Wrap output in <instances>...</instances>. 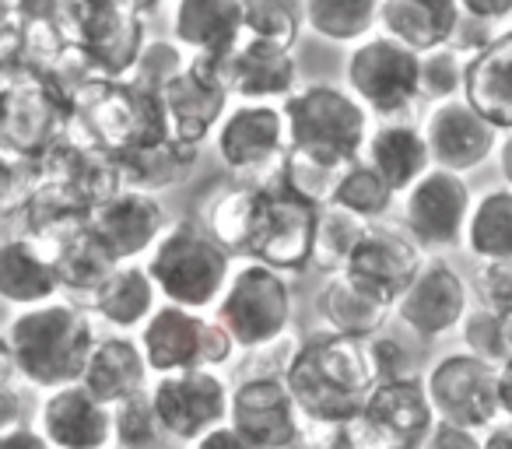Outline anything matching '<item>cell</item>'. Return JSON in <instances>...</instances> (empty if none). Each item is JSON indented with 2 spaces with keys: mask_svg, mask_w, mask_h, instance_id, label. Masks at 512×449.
<instances>
[{
  "mask_svg": "<svg viewBox=\"0 0 512 449\" xmlns=\"http://www.w3.org/2000/svg\"><path fill=\"white\" fill-rule=\"evenodd\" d=\"M81 386H85L95 400H102L106 407H120V404H127V400L148 393L151 369H148V358H144L141 344H137V337L102 334L92 351V362H88Z\"/></svg>",
  "mask_w": 512,
  "mask_h": 449,
  "instance_id": "29",
  "label": "cell"
},
{
  "mask_svg": "<svg viewBox=\"0 0 512 449\" xmlns=\"http://www.w3.org/2000/svg\"><path fill=\"white\" fill-rule=\"evenodd\" d=\"M99 337L92 309L74 299L22 309L4 327V372L43 393L78 386Z\"/></svg>",
  "mask_w": 512,
  "mask_h": 449,
  "instance_id": "1",
  "label": "cell"
},
{
  "mask_svg": "<svg viewBox=\"0 0 512 449\" xmlns=\"http://www.w3.org/2000/svg\"><path fill=\"white\" fill-rule=\"evenodd\" d=\"M71 102L53 81L0 71V155L43 158L71 130Z\"/></svg>",
  "mask_w": 512,
  "mask_h": 449,
  "instance_id": "7",
  "label": "cell"
},
{
  "mask_svg": "<svg viewBox=\"0 0 512 449\" xmlns=\"http://www.w3.org/2000/svg\"><path fill=\"white\" fill-rule=\"evenodd\" d=\"M421 130H425L435 169L453 172V176L463 179L481 169L488 158H495L498 144H502V134L467 99L432 106L425 123H421Z\"/></svg>",
  "mask_w": 512,
  "mask_h": 449,
  "instance_id": "19",
  "label": "cell"
},
{
  "mask_svg": "<svg viewBox=\"0 0 512 449\" xmlns=\"http://www.w3.org/2000/svg\"><path fill=\"white\" fill-rule=\"evenodd\" d=\"M316 229H320V207L292 193L281 179H271L264 183L253 246L246 260L274 267L288 278L313 271Z\"/></svg>",
  "mask_w": 512,
  "mask_h": 449,
  "instance_id": "12",
  "label": "cell"
},
{
  "mask_svg": "<svg viewBox=\"0 0 512 449\" xmlns=\"http://www.w3.org/2000/svg\"><path fill=\"white\" fill-rule=\"evenodd\" d=\"M302 29H306V4H292V0H249L246 4V39L295 50Z\"/></svg>",
  "mask_w": 512,
  "mask_h": 449,
  "instance_id": "40",
  "label": "cell"
},
{
  "mask_svg": "<svg viewBox=\"0 0 512 449\" xmlns=\"http://www.w3.org/2000/svg\"><path fill=\"white\" fill-rule=\"evenodd\" d=\"M369 351H372V365H376L379 383H390V379L414 376V372H411V355H407V348L397 341V337H386V334L372 337Z\"/></svg>",
  "mask_w": 512,
  "mask_h": 449,
  "instance_id": "49",
  "label": "cell"
},
{
  "mask_svg": "<svg viewBox=\"0 0 512 449\" xmlns=\"http://www.w3.org/2000/svg\"><path fill=\"white\" fill-rule=\"evenodd\" d=\"M151 404L172 442L193 446L204 435L228 425L232 414V383L221 372H179L151 383Z\"/></svg>",
  "mask_w": 512,
  "mask_h": 449,
  "instance_id": "15",
  "label": "cell"
},
{
  "mask_svg": "<svg viewBox=\"0 0 512 449\" xmlns=\"http://www.w3.org/2000/svg\"><path fill=\"white\" fill-rule=\"evenodd\" d=\"M365 221H358L355 214L341 211V207L327 204L320 207V229H316V250H313V271L323 278L344 274L355 257L358 243L365 236Z\"/></svg>",
  "mask_w": 512,
  "mask_h": 449,
  "instance_id": "38",
  "label": "cell"
},
{
  "mask_svg": "<svg viewBox=\"0 0 512 449\" xmlns=\"http://www.w3.org/2000/svg\"><path fill=\"white\" fill-rule=\"evenodd\" d=\"M498 407H502V421H512V358L498 365Z\"/></svg>",
  "mask_w": 512,
  "mask_h": 449,
  "instance_id": "55",
  "label": "cell"
},
{
  "mask_svg": "<svg viewBox=\"0 0 512 449\" xmlns=\"http://www.w3.org/2000/svg\"><path fill=\"white\" fill-rule=\"evenodd\" d=\"M39 243L57 260L64 299H74V302H81V306H92V299L102 292V285H106L116 274V267H120V260L109 253V246L95 236L92 218L78 221V225H67V229L53 232V236L39 239Z\"/></svg>",
  "mask_w": 512,
  "mask_h": 449,
  "instance_id": "25",
  "label": "cell"
},
{
  "mask_svg": "<svg viewBox=\"0 0 512 449\" xmlns=\"http://www.w3.org/2000/svg\"><path fill=\"white\" fill-rule=\"evenodd\" d=\"M460 22V0H379V32L418 57L449 50Z\"/></svg>",
  "mask_w": 512,
  "mask_h": 449,
  "instance_id": "28",
  "label": "cell"
},
{
  "mask_svg": "<svg viewBox=\"0 0 512 449\" xmlns=\"http://www.w3.org/2000/svg\"><path fill=\"white\" fill-rule=\"evenodd\" d=\"M463 250L481 264H509L512 260V190L491 186L474 200Z\"/></svg>",
  "mask_w": 512,
  "mask_h": 449,
  "instance_id": "36",
  "label": "cell"
},
{
  "mask_svg": "<svg viewBox=\"0 0 512 449\" xmlns=\"http://www.w3.org/2000/svg\"><path fill=\"white\" fill-rule=\"evenodd\" d=\"M495 165H498V176H502L505 190H512V134H502V144H498Z\"/></svg>",
  "mask_w": 512,
  "mask_h": 449,
  "instance_id": "56",
  "label": "cell"
},
{
  "mask_svg": "<svg viewBox=\"0 0 512 449\" xmlns=\"http://www.w3.org/2000/svg\"><path fill=\"white\" fill-rule=\"evenodd\" d=\"M463 99L498 134H512V29H505L481 57L470 60Z\"/></svg>",
  "mask_w": 512,
  "mask_h": 449,
  "instance_id": "34",
  "label": "cell"
},
{
  "mask_svg": "<svg viewBox=\"0 0 512 449\" xmlns=\"http://www.w3.org/2000/svg\"><path fill=\"white\" fill-rule=\"evenodd\" d=\"M463 15L477 18V22L491 25V29L505 32L512 25V0H460Z\"/></svg>",
  "mask_w": 512,
  "mask_h": 449,
  "instance_id": "52",
  "label": "cell"
},
{
  "mask_svg": "<svg viewBox=\"0 0 512 449\" xmlns=\"http://www.w3.org/2000/svg\"><path fill=\"white\" fill-rule=\"evenodd\" d=\"M344 169L341 165H330V162H320L313 155H302V151H292L288 162L281 165L278 179L288 186L292 193H299L302 200L316 207H327L337 193V183H341Z\"/></svg>",
  "mask_w": 512,
  "mask_h": 449,
  "instance_id": "42",
  "label": "cell"
},
{
  "mask_svg": "<svg viewBox=\"0 0 512 449\" xmlns=\"http://www.w3.org/2000/svg\"><path fill=\"white\" fill-rule=\"evenodd\" d=\"M158 306H162V295H158L148 264H120L88 309L113 334H130V330L141 334V327L158 313Z\"/></svg>",
  "mask_w": 512,
  "mask_h": 449,
  "instance_id": "33",
  "label": "cell"
},
{
  "mask_svg": "<svg viewBox=\"0 0 512 449\" xmlns=\"http://www.w3.org/2000/svg\"><path fill=\"white\" fill-rule=\"evenodd\" d=\"M36 428L57 449H109L116 442L113 407L95 400L85 386H64L39 400Z\"/></svg>",
  "mask_w": 512,
  "mask_h": 449,
  "instance_id": "23",
  "label": "cell"
},
{
  "mask_svg": "<svg viewBox=\"0 0 512 449\" xmlns=\"http://www.w3.org/2000/svg\"><path fill=\"white\" fill-rule=\"evenodd\" d=\"M295 449H355L351 425H327V421H306Z\"/></svg>",
  "mask_w": 512,
  "mask_h": 449,
  "instance_id": "50",
  "label": "cell"
},
{
  "mask_svg": "<svg viewBox=\"0 0 512 449\" xmlns=\"http://www.w3.org/2000/svg\"><path fill=\"white\" fill-rule=\"evenodd\" d=\"M281 109L288 116L292 151L341 165V169L362 162L365 144L376 130L369 109L344 85H330V81H309Z\"/></svg>",
  "mask_w": 512,
  "mask_h": 449,
  "instance_id": "5",
  "label": "cell"
},
{
  "mask_svg": "<svg viewBox=\"0 0 512 449\" xmlns=\"http://www.w3.org/2000/svg\"><path fill=\"white\" fill-rule=\"evenodd\" d=\"M162 11L158 4L137 0H74L60 4V22L74 46L88 53L102 78L130 81L148 50V18Z\"/></svg>",
  "mask_w": 512,
  "mask_h": 449,
  "instance_id": "6",
  "label": "cell"
},
{
  "mask_svg": "<svg viewBox=\"0 0 512 449\" xmlns=\"http://www.w3.org/2000/svg\"><path fill=\"white\" fill-rule=\"evenodd\" d=\"M162 99L165 113H169L172 141L193 151H200L207 141L214 144V134L225 123L228 109L235 106L225 85V67L207 64V60H190V71L172 81Z\"/></svg>",
  "mask_w": 512,
  "mask_h": 449,
  "instance_id": "16",
  "label": "cell"
},
{
  "mask_svg": "<svg viewBox=\"0 0 512 449\" xmlns=\"http://www.w3.org/2000/svg\"><path fill=\"white\" fill-rule=\"evenodd\" d=\"M214 155L246 183H271L292 155L288 116L281 106L235 102L214 134Z\"/></svg>",
  "mask_w": 512,
  "mask_h": 449,
  "instance_id": "10",
  "label": "cell"
},
{
  "mask_svg": "<svg viewBox=\"0 0 512 449\" xmlns=\"http://www.w3.org/2000/svg\"><path fill=\"white\" fill-rule=\"evenodd\" d=\"M393 200H397L393 186L362 158V162H355V165L344 169V176H341V183H337V193H334L330 204L341 207V211H348V214H355V218L365 221V225H379V221L390 214Z\"/></svg>",
  "mask_w": 512,
  "mask_h": 449,
  "instance_id": "39",
  "label": "cell"
},
{
  "mask_svg": "<svg viewBox=\"0 0 512 449\" xmlns=\"http://www.w3.org/2000/svg\"><path fill=\"white\" fill-rule=\"evenodd\" d=\"M505 348H509V358H512V316H505Z\"/></svg>",
  "mask_w": 512,
  "mask_h": 449,
  "instance_id": "58",
  "label": "cell"
},
{
  "mask_svg": "<svg viewBox=\"0 0 512 449\" xmlns=\"http://www.w3.org/2000/svg\"><path fill=\"white\" fill-rule=\"evenodd\" d=\"M432 411L446 425H460L470 432H491L502 421L498 407V369L463 348L446 351L425 372Z\"/></svg>",
  "mask_w": 512,
  "mask_h": 449,
  "instance_id": "13",
  "label": "cell"
},
{
  "mask_svg": "<svg viewBox=\"0 0 512 449\" xmlns=\"http://www.w3.org/2000/svg\"><path fill=\"white\" fill-rule=\"evenodd\" d=\"M313 306H316L320 330L355 337V341H372V337H379L393 316L390 302H383L365 285H358L351 274H334V278L323 281Z\"/></svg>",
  "mask_w": 512,
  "mask_h": 449,
  "instance_id": "30",
  "label": "cell"
},
{
  "mask_svg": "<svg viewBox=\"0 0 512 449\" xmlns=\"http://www.w3.org/2000/svg\"><path fill=\"white\" fill-rule=\"evenodd\" d=\"M285 383L306 421L351 425L376 393L379 376L372 365L369 341L316 330L302 337V348Z\"/></svg>",
  "mask_w": 512,
  "mask_h": 449,
  "instance_id": "2",
  "label": "cell"
},
{
  "mask_svg": "<svg viewBox=\"0 0 512 449\" xmlns=\"http://www.w3.org/2000/svg\"><path fill=\"white\" fill-rule=\"evenodd\" d=\"M162 302L211 316L235 278V257L225 253L200 221H172L169 236L148 257Z\"/></svg>",
  "mask_w": 512,
  "mask_h": 449,
  "instance_id": "4",
  "label": "cell"
},
{
  "mask_svg": "<svg viewBox=\"0 0 512 449\" xmlns=\"http://www.w3.org/2000/svg\"><path fill=\"white\" fill-rule=\"evenodd\" d=\"M197 158H200V151L183 148V144H176V141L127 151V155H120L123 186L137 193H148V197H162V193L176 190V186H183L186 179H190Z\"/></svg>",
  "mask_w": 512,
  "mask_h": 449,
  "instance_id": "35",
  "label": "cell"
},
{
  "mask_svg": "<svg viewBox=\"0 0 512 449\" xmlns=\"http://www.w3.org/2000/svg\"><path fill=\"white\" fill-rule=\"evenodd\" d=\"M460 348L467 355L481 358L488 365H505L509 362V348H505V316L491 313L484 306H474L467 313L460 327Z\"/></svg>",
  "mask_w": 512,
  "mask_h": 449,
  "instance_id": "46",
  "label": "cell"
},
{
  "mask_svg": "<svg viewBox=\"0 0 512 449\" xmlns=\"http://www.w3.org/2000/svg\"><path fill=\"white\" fill-rule=\"evenodd\" d=\"M225 85L235 102L285 106L299 92V60L292 50L242 39L239 50L225 64Z\"/></svg>",
  "mask_w": 512,
  "mask_h": 449,
  "instance_id": "24",
  "label": "cell"
},
{
  "mask_svg": "<svg viewBox=\"0 0 512 449\" xmlns=\"http://www.w3.org/2000/svg\"><path fill=\"white\" fill-rule=\"evenodd\" d=\"M113 432H116V449H165L169 435H165L162 421L151 404V393L127 400V404L113 407Z\"/></svg>",
  "mask_w": 512,
  "mask_h": 449,
  "instance_id": "41",
  "label": "cell"
},
{
  "mask_svg": "<svg viewBox=\"0 0 512 449\" xmlns=\"http://www.w3.org/2000/svg\"><path fill=\"white\" fill-rule=\"evenodd\" d=\"M0 449H57L36 425L15 428V432H0Z\"/></svg>",
  "mask_w": 512,
  "mask_h": 449,
  "instance_id": "53",
  "label": "cell"
},
{
  "mask_svg": "<svg viewBox=\"0 0 512 449\" xmlns=\"http://www.w3.org/2000/svg\"><path fill=\"white\" fill-rule=\"evenodd\" d=\"M228 425L256 449H295L306 418L285 379H239L232 383Z\"/></svg>",
  "mask_w": 512,
  "mask_h": 449,
  "instance_id": "18",
  "label": "cell"
},
{
  "mask_svg": "<svg viewBox=\"0 0 512 449\" xmlns=\"http://www.w3.org/2000/svg\"><path fill=\"white\" fill-rule=\"evenodd\" d=\"M190 449H256L253 442H246L239 432H235L232 425H221L218 432H211V435H204L200 442H193Z\"/></svg>",
  "mask_w": 512,
  "mask_h": 449,
  "instance_id": "54",
  "label": "cell"
},
{
  "mask_svg": "<svg viewBox=\"0 0 512 449\" xmlns=\"http://www.w3.org/2000/svg\"><path fill=\"white\" fill-rule=\"evenodd\" d=\"M0 299L15 313L64 299L57 260L39 239L25 236V232L4 239L0 246Z\"/></svg>",
  "mask_w": 512,
  "mask_h": 449,
  "instance_id": "27",
  "label": "cell"
},
{
  "mask_svg": "<svg viewBox=\"0 0 512 449\" xmlns=\"http://www.w3.org/2000/svg\"><path fill=\"white\" fill-rule=\"evenodd\" d=\"M439 425L428 400L425 376H404L379 383L365 411L351 421L355 449H421Z\"/></svg>",
  "mask_w": 512,
  "mask_h": 449,
  "instance_id": "14",
  "label": "cell"
},
{
  "mask_svg": "<svg viewBox=\"0 0 512 449\" xmlns=\"http://www.w3.org/2000/svg\"><path fill=\"white\" fill-rule=\"evenodd\" d=\"M477 306L498 316H512V260L509 264H481L477 271Z\"/></svg>",
  "mask_w": 512,
  "mask_h": 449,
  "instance_id": "47",
  "label": "cell"
},
{
  "mask_svg": "<svg viewBox=\"0 0 512 449\" xmlns=\"http://www.w3.org/2000/svg\"><path fill=\"white\" fill-rule=\"evenodd\" d=\"M260 197H264V183H246V179H239V183L214 186V190L204 193V200H200V211H197L200 229H204L225 253L246 260L249 246H253Z\"/></svg>",
  "mask_w": 512,
  "mask_h": 449,
  "instance_id": "31",
  "label": "cell"
},
{
  "mask_svg": "<svg viewBox=\"0 0 512 449\" xmlns=\"http://www.w3.org/2000/svg\"><path fill=\"white\" fill-rule=\"evenodd\" d=\"M211 316L232 330V337L239 341L242 351L267 348V344L292 334V320H295L292 278L274 271V267L242 260L235 267L232 285L221 295L218 309Z\"/></svg>",
  "mask_w": 512,
  "mask_h": 449,
  "instance_id": "8",
  "label": "cell"
},
{
  "mask_svg": "<svg viewBox=\"0 0 512 449\" xmlns=\"http://www.w3.org/2000/svg\"><path fill=\"white\" fill-rule=\"evenodd\" d=\"M470 288L449 260H428L414 285L400 295L393 316L411 330L418 341H439L463 327L470 313Z\"/></svg>",
  "mask_w": 512,
  "mask_h": 449,
  "instance_id": "17",
  "label": "cell"
},
{
  "mask_svg": "<svg viewBox=\"0 0 512 449\" xmlns=\"http://www.w3.org/2000/svg\"><path fill=\"white\" fill-rule=\"evenodd\" d=\"M425 264L428 257L418 250V243L407 232L390 229V225H369L344 274H351L358 285H365L383 302L397 306L400 295L425 271Z\"/></svg>",
  "mask_w": 512,
  "mask_h": 449,
  "instance_id": "21",
  "label": "cell"
},
{
  "mask_svg": "<svg viewBox=\"0 0 512 449\" xmlns=\"http://www.w3.org/2000/svg\"><path fill=\"white\" fill-rule=\"evenodd\" d=\"M484 449H512V421H498L491 432H484Z\"/></svg>",
  "mask_w": 512,
  "mask_h": 449,
  "instance_id": "57",
  "label": "cell"
},
{
  "mask_svg": "<svg viewBox=\"0 0 512 449\" xmlns=\"http://www.w3.org/2000/svg\"><path fill=\"white\" fill-rule=\"evenodd\" d=\"M43 162L39 158H18V155H0V211L8 221H18L25 207L32 204L39 190H43Z\"/></svg>",
  "mask_w": 512,
  "mask_h": 449,
  "instance_id": "43",
  "label": "cell"
},
{
  "mask_svg": "<svg viewBox=\"0 0 512 449\" xmlns=\"http://www.w3.org/2000/svg\"><path fill=\"white\" fill-rule=\"evenodd\" d=\"M344 88L379 120H400L421 102V57L397 39L376 32L348 50Z\"/></svg>",
  "mask_w": 512,
  "mask_h": 449,
  "instance_id": "9",
  "label": "cell"
},
{
  "mask_svg": "<svg viewBox=\"0 0 512 449\" xmlns=\"http://www.w3.org/2000/svg\"><path fill=\"white\" fill-rule=\"evenodd\" d=\"M467 67L470 60L460 57L456 50H435L421 57V102H428V109H432L442 106V102L463 99Z\"/></svg>",
  "mask_w": 512,
  "mask_h": 449,
  "instance_id": "44",
  "label": "cell"
},
{
  "mask_svg": "<svg viewBox=\"0 0 512 449\" xmlns=\"http://www.w3.org/2000/svg\"><path fill=\"white\" fill-rule=\"evenodd\" d=\"M204 330L207 316L190 313L162 302L158 313L137 334L144 358H148L151 376H179V372L204 369Z\"/></svg>",
  "mask_w": 512,
  "mask_h": 449,
  "instance_id": "26",
  "label": "cell"
},
{
  "mask_svg": "<svg viewBox=\"0 0 512 449\" xmlns=\"http://www.w3.org/2000/svg\"><path fill=\"white\" fill-rule=\"evenodd\" d=\"M190 53L176 43V39H151L148 50L141 53V64L134 71V85L137 88H148V92L162 95L165 88L172 85L176 78H183L190 71Z\"/></svg>",
  "mask_w": 512,
  "mask_h": 449,
  "instance_id": "45",
  "label": "cell"
},
{
  "mask_svg": "<svg viewBox=\"0 0 512 449\" xmlns=\"http://www.w3.org/2000/svg\"><path fill=\"white\" fill-rule=\"evenodd\" d=\"M421 449H484V435L481 432H470V428L446 425V421H439Z\"/></svg>",
  "mask_w": 512,
  "mask_h": 449,
  "instance_id": "51",
  "label": "cell"
},
{
  "mask_svg": "<svg viewBox=\"0 0 512 449\" xmlns=\"http://www.w3.org/2000/svg\"><path fill=\"white\" fill-rule=\"evenodd\" d=\"M92 229L120 264H148V257L169 236L172 221L162 197L123 190L92 211Z\"/></svg>",
  "mask_w": 512,
  "mask_h": 449,
  "instance_id": "20",
  "label": "cell"
},
{
  "mask_svg": "<svg viewBox=\"0 0 512 449\" xmlns=\"http://www.w3.org/2000/svg\"><path fill=\"white\" fill-rule=\"evenodd\" d=\"M32 386H25L22 379L4 372V386H0V432H15V428L32 425Z\"/></svg>",
  "mask_w": 512,
  "mask_h": 449,
  "instance_id": "48",
  "label": "cell"
},
{
  "mask_svg": "<svg viewBox=\"0 0 512 449\" xmlns=\"http://www.w3.org/2000/svg\"><path fill=\"white\" fill-rule=\"evenodd\" d=\"M71 113L74 120L67 137L116 158L172 141L165 99L148 88H137L134 81H92L71 99Z\"/></svg>",
  "mask_w": 512,
  "mask_h": 449,
  "instance_id": "3",
  "label": "cell"
},
{
  "mask_svg": "<svg viewBox=\"0 0 512 449\" xmlns=\"http://www.w3.org/2000/svg\"><path fill=\"white\" fill-rule=\"evenodd\" d=\"M306 29L334 46H362L379 32V0H309Z\"/></svg>",
  "mask_w": 512,
  "mask_h": 449,
  "instance_id": "37",
  "label": "cell"
},
{
  "mask_svg": "<svg viewBox=\"0 0 512 449\" xmlns=\"http://www.w3.org/2000/svg\"><path fill=\"white\" fill-rule=\"evenodd\" d=\"M172 39L193 60L228 64L246 39V4L239 0H176L169 4Z\"/></svg>",
  "mask_w": 512,
  "mask_h": 449,
  "instance_id": "22",
  "label": "cell"
},
{
  "mask_svg": "<svg viewBox=\"0 0 512 449\" xmlns=\"http://www.w3.org/2000/svg\"><path fill=\"white\" fill-rule=\"evenodd\" d=\"M474 190L463 176L432 169L418 186L400 197L404 232L418 243L428 260H442L446 253L463 250L467 225L474 214Z\"/></svg>",
  "mask_w": 512,
  "mask_h": 449,
  "instance_id": "11",
  "label": "cell"
},
{
  "mask_svg": "<svg viewBox=\"0 0 512 449\" xmlns=\"http://www.w3.org/2000/svg\"><path fill=\"white\" fill-rule=\"evenodd\" d=\"M365 162L393 186L397 197H404L411 186H418L432 165V151H428L425 130L414 127L407 120H386L372 130L369 144H365Z\"/></svg>",
  "mask_w": 512,
  "mask_h": 449,
  "instance_id": "32",
  "label": "cell"
},
{
  "mask_svg": "<svg viewBox=\"0 0 512 449\" xmlns=\"http://www.w3.org/2000/svg\"><path fill=\"white\" fill-rule=\"evenodd\" d=\"M109 449H116V446H109Z\"/></svg>",
  "mask_w": 512,
  "mask_h": 449,
  "instance_id": "59",
  "label": "cell"
}]
</instances>
